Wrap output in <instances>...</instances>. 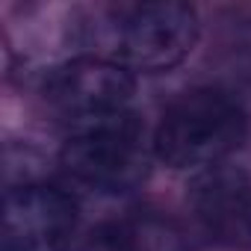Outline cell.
I'll return each instance as SVG.
<instances>
[{
  "instance_id": "obj_2",
  "label": "cell",
  "mask_w": 251,
  "mask_h": 251,
  "mask_svg": "<svg viewBox=\"0 0 251 251\" xmlns=\"http://www.w3.org/2000/svg\"><path fill=\"white\" fill-rule=\"evenodd\" d=\"M248 133V115L236 95L198 86L172 100L154 130V157L175 172H207L222 166Z\"/></svg>"
},
{
  "instance_id": "obj_7",
  "label": "cell",
  "mask_w": 251,
  "mask_h": 251,
  "mask_svg": "<svg viewBox=\"0 0 251 251\" xmlns=\"http://www.w3.org/2000/svg\"><path fill=\"white\" fill-rule=\"evenodd\" d=\"M106 251H183L180 233L154 216L112 225L103 236Z\"/></svg>"
},
{
  "instance_id": "obj_4",
  "label": "cell",
  "mask_w": 251,
  "mask_h": 251,
  "mask_svg": "<svg viewBox=\"0 0 251 251\" xmlns=\"http://www.w3.org/2000/svg\"><path fill=\"white\" fill-rule=\"evenodd\" d=\"M45 100L71 124H86L95 118L127 112L136 80L127 68H121L112 59L83 53L68 59L45 77Z\"/></svg>"
},
{
  "instance_id": "obj_3",
  "label": "cell",
  "mask_w": 251,
  "mask_h": 251,
  "mask_svg": "<svg viewBox=\"0 0 251 251\" xmlns=\"http://www.w3.org/2000/svg\"><path fill=\"white\" fill-rule=\"evenodd\" d=\"M154 142L136 112H118L71 127L59 163L83 186L98 192H127L148 175Z\"/></svg>"
},
{
  "instance_id": "obj_5",
  "label": "cell",
  "mask_w": 251,
  "mask_h": 251,
  "mask_svg": "<svg viewBox=\"0 0 251 251\" xmlns=\"http://www.w3.org/2000/svg\"><path fill=\"white\" fill-rule=\"evenodd\" d=\"M74 227L77 207L56 186L27 183L6 195L3 251H68Z\"/></svg>"
},
{
  "instance_id": "obj_6",
  "label": "cell",
  "mask_w": 251,
  "mask_h": 251,
  "mask_svg": "<svg viewBox=\"0 0 251 251\" xmlns=\"http://www.w3.org/2000/svg\"><path fill=\"white\" fill-rule=\"evenodd\" d=\"M189 204L198 225L225 245H251V175L213 166L192 180Z\"/></svg>"
},
{
  "instance_id": "obj_1",
  "label": "cell",
  "mask_w": 251,
  "mask_h": 251,
  "mask_svg": "<svg viewBox=\"0 0 251 251\" xmlns=\"http://www.w3.org/2000/svg\"><path fill=\"white\" fill-rule=\"evenodd\" d=\"M198 42V12L177 0L115 6L103 24H92L95 56L112 59L130 74H163L180 65Z\"/></svg>"
}]
</instances>
